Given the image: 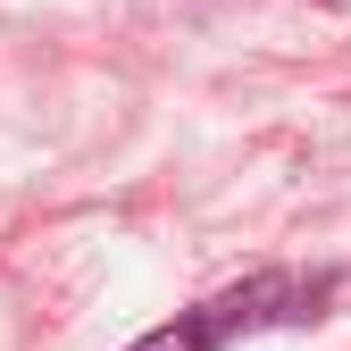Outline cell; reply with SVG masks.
<instances>
[{
	"label": "cell",
	"mask_w": 351,
	"mask_h": 351,
	"mask_svg": "<svg viewBox=\"0 0 351 351\" xmlns=\"http://www.w3.org/2000/svg\"><path fill=\"white\" fill-rule=\"evenodd\" d=\"M310 301H318V285H301V276H251L234 293H209L201 310H176L134 351H217V343L259 335V326H276V318H310Z\"/></svg>",
	"instance_id": "obj_1"
}]
</instances>
